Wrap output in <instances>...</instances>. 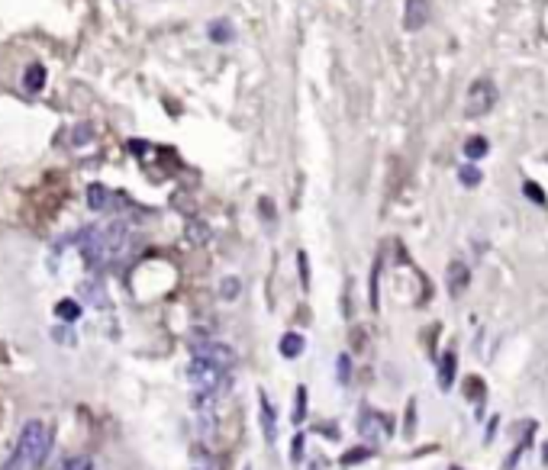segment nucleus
I'll return each mask as SVG.
<instances>
[{
    "label": "nucleus",
    "mask_w": 548,
    "mask_h": 470,
    "mask_svg": "<svg viewBox=\"0 0 548 470\" xmlns=\"http://www.w3.org/2000/svg\"><path fill=\"white\" fill-rule=\"evenodd\" d=\"M494 103H497V87H494V81L481 77V81H474V84L468 87V97H464V113H468L471 119H481V116H487L490 109H494Z\"/></svg>",
    "instance_id": "obj_1"
},
{
    "label": "nucleus",
    "mask_w": 548,
    "mask_h": 470,
    "mask_svg": "<svg viewBox=\"0 0 548 470\" xmlns=\"http://www.w3.org/2000/svg\"><path fill=\"white\" fill-rule=\"evenodd\" d=\"M258 422H262L265 441L274 445V441H278V412H274V406H271L268 393H262V390H258Z\"/></svg>",
    "instance_id": "obj_2"
},
{
    "label": "nucleus",
    "mask_w": 548,
    "mask_h": 470,
    "mask_svg": "<svg viewBox=\"0 0 548 470\" xmlns=\"http://www.w3.org/2000/svg\"><path fill=\"white\" fill-rule=\"evenodd\" d=\"M197 354H200V361L213 364V367H219V370H226V367H232V364H236V354H232V348H226V344H216V342L203 344Z\"/></svg>",
    "instance_id": "obj_3"
},
{
    "label": "nucleus",
    "mask_w": 548,
    "mask_h": 470,
    "mask_svg": "<svg viewBox=\"0 0 548 470\" xmlns=\"http://www.w3.org/2000/svg\"><path fill=\"white\" fill-rule=\"evenodd\" d=\"M448 294L452 296H461L464 290H468V284H471V271H468V264L464 261H452L448 264Z\"/></svg>",
    "instance_id": "obj_4"
},
{
    "label": "nucleus",
    "mask_w": 548,
    "mask_h": 470,
    "mask_svg": "<svg viewBox=\"0 0 548 470\" xmlns=\"http://www.w3.org/2000/svg\"><path fill=\"white\" fill-rule=\"evenodd\" d=\"M191 374H194L197 386H203V390H213V386L223 380V370L213 367V364H207V361H200V358H197V364L191 367Z\"/></svg>",
    "instance_id": "obj_5"
},
{
    "label": "nucleus",
    "mask_w": 548,
    "mask_h": 470,
    "mask_svg": "<svg viewBox=\"0 0 548 470\" xmlns=\"http://www.w3.org/2000/svg\"><path fill=\"white\" fill-rule=\"evenodd\" d=\"M455 384V351H445L438 361V390H452Z\"/></svg>",
    "instance_id": "obj_6"
},
{
    "label": "nucleus",
    "mask_w": 548,
    "mask_h": 470,
    "mask_svg": "<svg viewBox=\"0 0 548 470\" xmlns=\"http://www.w3.org/2000/svg\"><path fill=\"white\" fill-rule=\"evenodd\" d=\"M304 335H300V332H287L284 338H281L278 342V351L284 354V358H300V354H304Z\"/></svg>",
    "instance_id": "obj_7"
},
{
    "label": "nucleus",
    "mask_w": 548,
    "mask_h": 470,
    "mask_svg": "<svg viewBox=\"0 0 548 470\" xmlns=\"http://www.w3.org/2000/svg\"><path fill=\"white\" fill-rule=\"evenodd\" d=\"M426 23V0H406V29H420Z\"/></svg>",
    "instance_id": "obj_8"
},
{
    "label": "nucleus",
    "mask_w": 548,
    "mask_h": 470,
    "mask_svg": "<svg viewBox=\"0 0 548 470\" xmlns=\"http://www.w3.org/2000/svg\"><path fill=\"white\" fill-rule=\"evenodd\" d=\"M464 155H468L471 161L484 158V155H487V142H484L481 135H474V139H468V142H464Z\"/></svg>",
    "instance_id": "obj_9"
},
{
    "label": "nucleus",
    "mask_w": 548,
    "mask_h": 470,
    "mask_svg": "<svg viewBox=\"0 0 548 470\" xmlns=\"http://www.w3.org/2000/svg\"><path fill=\"white\" fill-rule=\"evenodd\" d=\"M336 374H339V384H348V380H352V358H348V354H339Z\"/></svg>",
    "instance_id": "obj_10"
},
{
    "label": "nucleus",
    "mask_w": 548,
    "mask_h": 470,
    "mask_svg": "<svg viewBox=\"0 0 548 470\" xmlns=\"http://www.w3.org/2000/svg\"><path fill=\"white\" fill-rule=\"evenodd\" d=\"M458 181H461L464 187H477V184H481V171L474 168V165H468V168L458 171Z\"/></svg>",
    "instance_id": "obj_11"
},
{
    "label": "nucleus",
    "mask_w": 548,
    "mask_h": 470,
    "mask_svg": "<svg viewBox=\"0 0 548 470\" xmlns=\"http://www.w3.org/2000/svg\"><path fill=\"white\" fill-rule=\"evenodd\" d=\"M239 290H242V280H239V278H226V280H223V300H236Z\"/></svg>",
    "instance_id": "obj_12"
},
{
    "label": "nucleus",
    "mask_w": 548,
    "mask_h": 470,
    "mask_svg": "<svg viewBox=\"0 0 548 470\" xmlns=\"http://www.w3.org/2000/svg\"><path fill=\"white\" fill-rule=\"evenodd\" d=\"M364 457H371V448H355V451H348L346 457H342V464H346V467H352L355 461H364Z\"/></svg>",
    "instance_id": "obj_13"
},
{
    "label": "nucleus",
    "mask_w": 548,
    "mask_h": 470,
    "mask_svg": "<svg viewBox=\"0 0 548 470\" xmlns=\"http://www.w3.org/2000/svg\"><path fill=\"white\" fill-rule=\"evenodd\" d=\"M306 419V390L300 386L297 390V412H294V422H304Z\"/></svg>",
    "instance_id": "obj_14"
},
{
    "label": "nucleus",
    "mask_w": 548,
    "mask_h": 470,
    "mask_svg": "<svg viewBox=\"0 0 548 470\" xmlns=\"http://www.w3.org/2000/svg\"><path fill=\"white\" fill-rule=\"evenodd\" d=\"M464 396H471L474 403L481 400V396H484V390H481V377H471V380H468V386H464Z\"/></svg>",
    "instance_id": "obj_15"
},
{
    "label": "nucleus",
    "mask_w": 548,
    "mask_h": 470,
    "mask_svg": "<svg viewBox=\"0 0 548 470\" xmlns=\"http://www.w3.org/2000/svg\"><path fill=\"white\" fill-rule=\"evenodd\" d=\"M413 412H416V403L410 400V406H406V428H403L406 435H413Z\"/></svg>",
    "instance_id": "obj_16"
},
{
    "label": "nucleus",
    "mask_w": 548,
    "mask_h": 470,
    "mask_svg": "<svg viewBox=\"0 0 548 470\" xmlns=\"http://www.w3.org/2000/svg\"><path fill=\"white\" fill-rule=\"evenodd\" d=\"M300 451H304V435L294 438V461H300Z\"/></svg>",
    "instance_id": "obj_17"
},
{
    "label": "nucleus",
    "mask_w": 548,
    "mask_h": 470,
    "mask_svg": "<svg viewBox=\"0 0 548 470\" xmlns=\"http://www.w3.org/2000/svg\"><path fill=\"white\" fill-rule=\"evenodd\" d=\"M526 193H529L532 200H539V203H545V197L539 193V187H532V184H526Z\"/></svg>",
    "instance_id": "obj_18"
},
{
    "label": "nucleus",
    "mask_w": 548,
    "mask_h": 470,
    "mask_svg": "<svg viewBox=\"0 0 548 470\" xmlns=\"http://www.w3.org/2000/svg\"><path fill=\"white\" fill-rule=\"evenodd\" d=\"M300 278H304V287H310V278H306V255H300Z\"/></svg>",
    "instance_id": "obj_19"
}]
</instances>
